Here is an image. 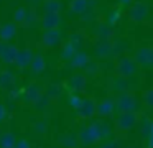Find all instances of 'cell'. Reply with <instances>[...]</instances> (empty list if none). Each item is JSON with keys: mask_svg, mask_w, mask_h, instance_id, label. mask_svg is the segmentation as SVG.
Wrapping results in <instances>:
<instances>
[{"mask_svg": "<svg viewBox=\"0 0 153 148\" xmlns=\"http://www.w3.org/2000/svg\"><path fill=\"white\" fill-rule=\"evenodd\" d=\"M127 16H128L132 22H135V23L145 22L146 16H148V3L143 2V0H137L135 3H132V5L128 7V10H127Z\"/></svg>", "mask_w": 153, "mask_h": 148, "instance_id": "cell-1", "label": "cell"}, {"mask_svg": "<svg viewBox=\"0 0 153 148\" xmlns=\"http://www.w3.org/2000/svg\"><path fill=\"white\" fill-rule=\"evenodd\" d=\"M137 59L130 58V56H123V58L119 59L117 62V74L122 76V77H130V76L135 74L137 71Z\"/></svg>", "mask_w": 153, "mask_h": 148, "instance_id": "cell-2", "label": "cell"}, {"mask_svg": "<svg viewBox=\"0 0 153 148\" xmlns=\"http://www.w3.org/2000/svg\"><path fill=\"white\" fill-rule=\"evenodd\" d=\"M61 38H63V35H61L59 30H45L43 35H41V46H45V48H54V46H58L61 43Z\"/></svg>", "mask_w": 153, "mask_h": 148, "instance_id": "cell-3", "label": "cell"}, {"mask_svg": "<svg viewBox=\"0 0 153 148\" xmlns=\"http://www.w3.org/2000/svg\"><path fill=\"white\" fill-rule=\"evenodd\" d=\"M117 107H119V110L122 112V114L123 112H133L137 109L135 95H133L132 92H123L119 97V100H117Z\"/></svg>", "mask_w": 153, "mask_h": 148, "instance_id": "cell-4", "label": "cell"}, {"mask_svg": "<svg viewBox=\"0 0 153 148\" xmlns=\"http://www.w3.org/2000/svg\"><path fill=\"white\" fill-rule=\"evenodd\" d=\"M61 23V13H45L41 16L43 30H56Z\"/></svg>", "mask_w": 153, "mask_h": 148, "instance_id": "cell-5", "label": "cell"}, {"mask_svg": "<svg viewBox=\"0 0 153 148\" xmlns=\"http://www.w3.org/2000/svg\"><path fill=\"white\" fill-rule=\"evenodd\" d=\"M137 123V114L135 112H123L117 120V127L120 130H130Z\"/></svg>", "mask_w": 153, "mask_h": 148, "instance_id": "cell-6", "label": "cell"}, {"mask_svg": "<svg viewBox=\"0 0 153 148\" xmlns=\"http://www.w3.org/2000/svg\"><path fill=\"white\" fill-rule=\"evenodd\" d=\"M17 31H18V25L15 22L0 25V39H2V41H10V39L15 38Z\"/></svg>", "mask_w": 153, "mask_h": 148, "instance_id": "cell-7", "label": "cell"}, {"mask_svg": "<svg viewBox=\"0 0 153 148\" xmlns=\"http://www.w3.org/2000/svg\"><path fill=\"white\" fill-rule=\"evenodd\" d=\"M94 51L99 58H105L110 53H114V43L110 39H99L94 46Z\"/></svg>", "mask_w": 153, "mask_h": 148, "instance_id": "cell-8", "label": "cell"}, {"mask_svg": "<svg viewBox=\"0 0 153 148\" xmlns=\"http://www.w3.org/2000/svg\"><path fill=\"white\" fill-rule=\"evenodd\" d=\"M77 110H79L81 117L89 118V117H92V115L97 112V105H96V102H94L92 99H86V100L81 102V105L77 107Z\"/></svg>", "mask_w": 153, "mask_h": 148, "instance_id": "cell-9", "label": "cell"}, {"mask_svg": "<svg viewBox=\"0 0 153 148\" xmlns=\"http://www.w3.org/2000/svg\"><path fill=\"white\" fill-rule=\"evenodd\" d=\"M13 22L18 26H27L30 25V10L25 7H18L13 13Z\"/></svg>", "mask_w": 153, "mask_h": 148, "instance_id": "cell-10", "label": "cell"}, {"mask_svg": "<svg viewBox=\"0 0 153 148\" xmlns=\"http://www.w3.org/2000/svg\"><path fill=\"white\" fill-rule=\"evenodd\" d=\"M18 51H20V49H18L17 46H13V45H10V43H7V46H5L4 53L0 54V59H2V61H5L7 64H12V62L17 61Z\"/></svg>", "mask_w": 153, "mask_h": 148, "instance_id": "cell-11", "label": "cell"}, {"mask_svg": "<svg viewBox=\"0 0 153 148\" xmlns=\"http://www.w3.org/2000/svg\"><path fill=\"white\" fill-rule=\"evenodd\" d=\"M33 58H35V56L31 54L30 49H20V51H18V56H17L15 64H17L18 68H27V66H31Z\"/></svg>", "mask_w": 153, "mask_h": 148, "instance_id": "cell-12", "label": "cell"}, {"mask_svg": "<svg viewBox=\"0 0 153 148\" xmlns=\"http://www.w3.org/2000/svg\"><path fill=\"white\" fill-rule=\"evenodd\" d=\"M81 141H84V143H92V141L99 140V133H97V128L94 127H87V128H82L81 130V135H79Z\"/></svg>", "mask_w": 153, "mask_h": 148, "instance_id": "cell-13", "label": "cell"}, {"mask_svg": "<svg viewBox=\"0 0 153 148\" xmlns=\"http://www.w3.org/2000/svg\"><path fill=\"white\" fill-rule=\"evenodd\" d=\"M89 8V0H71L69 10L76 15H82L86 13V10Z\"/></svg>", "mask_w": 153, "mask_h": 148, "instance_id": "cell-14", "label": "cell"}, {"mask_svg": "<svg viewBox=\"0 0 153 148\" xmlns=\"http://www.w3.org/2000/svg\"><path fill=\"white\" fill-rule=\"evenodd\" d=\"M45 13H61V0H43Z\"/></svg>", "mask_w": 153, "mask_h": 148, "instance_id": "cell-15", "label": "cell"}, {"mask_svg": "<svg viewBox=\"0 0 153 148\" xmlns=\"http://www.w3.org/2000/svg\"><path fill=\"white\" fill-rule=\"evenodd\" d=\"M71 64H73V68H84V66L89 62V58H87V54L86 53H82V51H77L76 54H74V58L71 59Z\"/></svg>", "mask_w": 153, "mask_h": 148, "instance_id": "cell-16", "label": "cell"}, {"mask_svg": "<svg viewBox=\"0 0 153 148\" xmlns=\"http://www.w3.org/2000/svg\"><path fill=\"white\" fill-rule=\"evenodd\" d=\"M45 66H46L45 58L41 54H36L33 58V61H31V71H33L35 74H40L41 71H45Z\"/></svg>", "mask_w": 153, "mask_h": 148, "instance_id": "cell-17", "label": "cell"}, {"mask_svg": "<svg viewBox=\"0 0 153 148\" xmlns=\"http://www.w3.org/2000/svg\"><path fill=\"white\" fill-rule=\"evenodd\" d=\"M114 110V102L112 100H102L100 104H97V114L99 115H110Z\"/></svg>", "mask_w": 153, "mask_h": 148, "instance_id": "cell-18", "label": "cell"}, {"mask_svg": "<svg viewBox=\"0 0 153 148\" xmlns=\"http://www.w3.org/2000/svg\"><path fill=\"white\" fill-rule=\"evenodd\" d=\"M12 84H13V76H12V72H8V71L0 72V87L8 89Z\"/></svg>", "mask_w": 153, "mask_h": 148, "instance_id": "cell-19", "label": "cell"}, {"mask_svg": "<svg viewBox=\"0 0 153 148\" xmlns=\"http://www.w3.org/2000/svg\"><path fill=\"white\" fill-rule=\"evenodd\" d=\"M76 53H77V48L73 45V43L68 41L66 45H64V48H63V54H61V56H63V59H69V61H71Z\"/></svg>", "mask_w": 153, "mask_h": 148, "instance_id": "cell-20", "label": "cell"}, {"mask_svg": "<svg viewBox=\"0 0 153 148\" xmlns=\"http://www.w3.org/2000/svg\"><path fill=\"white\" fill-rule=\"evenodd\" d=\"M15 138L12 133H4L0 138V147L2 148H15Z\"/></svg>", "mask_w": 153, "mask_h": 148, "instance_id": "cell-21", "label": "cell"}, {"mask_svg": "<svg viewBox=\"0 0 153 148\" xmlns=\"http://www.w3.org/2000/svg\"><path fill=\"white\" fill-rule=\"evenodd\" d=\"M71 87H73L74 91L84 89L86 87V77H84V76H74V77L71 79Z\"/></svg>", "mask_w": 153, "mask_h": 148, "instance_id": "cell-22", "label": "cell"}, {"mask_svg": "<svg viewBox=\"0 0 153 148\" xmlns=\"http://www.w3.org/2000/svg\"><path fill=\"white\" fill-rule=\"evenodd\" d=\"M97 36H99V39H110V35H112V30H110V26L107 25H100L99 28L96 30Z\"/></svg>", "mask_w": 153, "mask_h": 148, "instance_id": "cell-23", "label": "cell"}, {"mask_svg": "<svg viewBox=\"0 0 153 148\" xmlns=\"http://www.w3.org/2000/svg\"><path fill=\"white\" fill-rule=\"evenodd\" d=\"M84 36H82V33L81 31H76V33H73V35L69 36V43H73L76 48H79L81 46V39H82Z\"/></svg>", "mask_w": 153, "mask_h": 148, "instance_id": "cell-24", "label": "cell"}, {"mask_svg": "<svg viewBox=\"0 0 153 148\" xmlns=\"http://www.w3.org/2000/svg\"><path fill=\"white\" fill-rule=\"evenodd\" d=\"M48 92H50L51 97H58V95L61 94V92H59V87H58V86H50V87H48Z\"/></svg>", "mask_w": 153, "mask_h": 148, "instance_id": "cell-25", "label": "cell"}, {"mask_svg": "<svg viewBox=\"0 0 153 148\" xmlns=\"http://www.w3.org/2000/svg\"><path fill=\"white\" fill-rule=\"evenodd\" d=\"M30 97H31V100H36L38 97H40V92H38V89L35 87H30Z\"/></svg>", "mask_w": 153, "mask_h": 148, "instance_id": "cell-26", "label": "cell"}, {"mask_svg": "<svg viewBox=\"0 0 153 148\" xmlns=\"http://www.w3.org/2000/svg\"><path fill=\"white\" fill-rule=\"evenodd\" d=\"M145 100L148 102L150 105H153V91H148V92L145 94Z\"/></svg>", "mask_w": 153, "mask_h": 148, "instance_id": "cell-27", "label": "cell"}, {"mask_svg": "<svg viewBox=\"0 0 153 148\" xmlns=\"http://www.w3.org/2000/svg\"><path fill=\"white\" fill-rule=\"evenodd\" d=\"M148 68H153V48H150V53H148Z\"/></svg>", "mask_w": 153, "mask_h": 148, "instance_id": "cell-28", "label": "cell"}, {"mask_svg": "<svg viewBox=\"0 0 153 148\" xmlns=\"http://www.w3.org/2000/svg\"><path fill=\"white\" fill-rule=\"evenodd\" d=\"M15 148H30V147H28L27 141H18V143L15 145Z\"/></svg>", "mask_w": 153, "mask_h": 148, "instance_id": "cell-29", "label": "cell"}, {"mask_svg": "<svg viewBox=\"0 0 153 148\" xmlns=\"http://www.w3.org/2000/svg\"><path fill=\"white\" fill-rule=\"evenodd\" d=\"M104 148H119V143H109L107 147H104Z\"/></svg>", "mask_w": 153, "mask_h": 148, "instance_id": "cell-30", "label": "cell"}, {"mask_svg": "<svg viewBox=\"0 0 153 148\" xmlns=\"http://www.w3.org/2000/svg\"><path fill=\"white\" fill-rule=\"evenodd\" d=\"M28 2H30V3H31V5H36V3H38V2H40V0H28Z\"/></svg>", "mask_w": 153, "mask_h": 148, "instance_id": "cell-31", "label": "cell"}, {"mask_svg": "<svg viewBox=\"0 0 153 148\" xmlns=\"http://www.w3.org/2000/svg\"><path fill=\"white\" fill-rule=\"evenodd\" d=\"M0 117H4V110H2V107H0ZM2 120V118H0Z\"/></svg>", "mask_w": 153, "mask_h": 148, "instance_id": "cell-32", "label": "cell"}, {"mask_svg": "<svg viewBox=\"0 0 153 148\" xmlns=\"http://www.w3.org/2000/svg\"><path fill=\"white\" fill-rule=\"evenodd\" d=\"M130 0H120V3H128Z\"/></svg>", "mask_w": 153, "mask_h": 148, "instance_id": "cell-33", "label": "cell"}, {"mask_svg": "<svg viewBox=\"0 0 153 148\" xmlns=\"http://www.w3.org/2000/svg\"><path fill=\"white\" fill-rule=\"evenodd\" d=\"M152 26H153V22H152Z\"/></svg>", "mask_w": 153, "mask_h": 148, "instance_id": "cell-34", "label": "cell"}, {"mask_svg": "<svg viewBox=\"0 0 153 148\" xmlns=\"http://www.w3.org/2000/svg\"><path fill=\"white\" fill-rule=\"evenodd\" d=\"M0 41H2V39H0Z\"/></svg>", "mask_w": 153, "mask_h": 148, "instance_id": "cell-35", "label": "cell"}]
</instances>
